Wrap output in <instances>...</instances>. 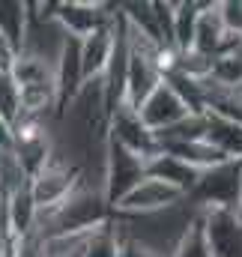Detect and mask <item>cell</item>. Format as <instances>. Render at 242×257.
Instances as JSON below:
<instances>
[{"mask_svg": "<svg viewBox=\"0 0 242 257\" xmlns=\"http://www.w3.org/2000/svg\"><path fill=\"white\" fill-rule=\"evenodd\" d=\"M0 117L9 123H12L21 117V102H18V84L12 81V75L9 72H0Z\"/></svg>", "mask_w": 242, "mask_h": 257, "instance_id": "obj_17", "label": "cell"}, {"mask_svg": "<svg viewBox=\"0 0 242 257\" xmlns=\"http://www.w3.org/2000/svg\"><path fill=\"white\" fill-rule=\"evenodd\" d=\"M242 200V159H224L197 174L188 203L197 209H236Z\"/></svg>", "mask_w": 242, "mask_h": 257, "instance_id": "obj_1", "label": "cell"}, {"mask_svg": "<svg viewBox=\"0 0 242 257\" xmlns=\"http://www.w3.org/2000/svg\"><path fill=\"white\" fill-rule=\"evenodd\" d=\"M218 15H221V24L230 36H242V0L218 3Z\"/></svg>", "mask_w": 242, "mask_h": 257, "instance_id": "obj_18", "label": "cell"}, {"mask_svg": "<svg viewBox=\"0 0 242 257\" xmlns=\"http://www.w3.org/2000/svg\"><path fill=\"white\" fill-rule=\"evenodd\" d=\"M180 200H185V197L177 189H171L153 177H144L123 200H117V206L111 212L114 215H153V212H165V209L177 206Z\"/></svg>", "mask_w": 242, "mask_h": 257, "instance_id": "obj_7", "label": "cell"}, {"mask_svg": "<svg viewBox=\"0 0 242 257\" xmlns=\"http://www.w3.org/2000/svg\"><path fill=\"white\" fill-rule=\"evenodd\" d=\"M203 120H206L203 141L212 150H218L224 159H242V123L218 117L212 111H203Z\"/></svg>", "mask_w": 242, "mask_h": 257, "instance_id": "obj_12", "label": "cell"}, {"mask_svg": "<svg viewBox=\"0 0 242 257\" xmlns=\"http://www.w3.org/2000/svg\"><path fill=\"white\" fill-rule=\"evenodd\" d=\"M171 257H212L209 254V245H206V236H203V224H200V212L188 221V227L182 230L180 242L174 245V254Z\"/></svg>", "mask_w": 242, "mask_h": 257, "instance_id": "obj_15", "label": "cell"}, {"mask_svg": "<svg viewBox=\"0 0 242 257\" xmlns=\"http://www.w3.org/2000/svg\"><path fill=\"white\" fill-rule=\"evenodd\" d=\"M24 27H27V3H21V0H0V33L15 48H21Z\"/></svg>", "mask_w": 242, "mask_h": 257, "instance_id": "obj_14", "label": "cell"}, {"mask_svg": "<svg viewBox=\"0 0 242 257\" xmlns=\"http://www.w3.org/2000/svg\"><path fill=\"white\" fill-rule=\"evenodd\" d=\"M200 224L212 257H242V221L233 209H200Z\"/></svg>", "mask_w": 242, "mask_h": 257, "instance_id": "obj_6", "label": "cell"}, {"mask_svg": "<svg viewBox=\"0 0 242 257\" xmlns=\"http://www.w3.org/2000/svg\"><path fill=\"white\" fill-rule=\"evenodd\" d=\"M15 57H18V48L0 33V72H9L12 69V63H15Z\"/></svg>", "mask_w": 242, "mask_h": 257, "instance_id": "obj_19", "label": "cell"}, {"mask_svg": "<svg viewBox=\"0 0 242 257\" xmlns=\"http://www.w3.org/2000/svg\"><path fill=\"white\" fill-rule=\"evenodd\" d=\"M233 212H236V218H239V221H242V200H239V206H236Z\"/></svg>", "mask_w": 242, "mask_h": 257, "instance_id": "obj_23", "label": "cell"}, {"mask_svg": "<svg viewBox=\"0 0 242 257\" xmlns=\"http://www.w3.org/2000/svg\"><path fill=\"white\" fill-rule=\"evenodd\" d=\"M117 3H87V0H69L54 3V21L63 27L66 36L84 39L99 27H108L114 21Z\"/></svg>", "mask_w": 242, "mask_h": 257, "instance_id": "obj_5", "label": "cell"}, {"mask_svg": "<svg viewBox=\"0 0 242 257\" xmlns=\"http://www.w3.org/2000/svg\"><path fill=\"white\" fill-rule=\"evenodd\" d=\"M105 141L120 144L123 150H129V153H135V156H141V159H150V156L159 153L156 135L144 126V120L138 117V111L129 108V105H117L114 114L108 117Z\"/></svg>", "mask_w": 242, "mask_h": 257, "instance_id": "obj_4", "label": "cell"}, {"mask_svg": "<svg viewBox=\"0 0 242 257\" xmlns=\"http://www.w3.org/2000/svg\"><path fill=\"white\" fill-rule=\"evenodd\" d=\"M188 114H191V108L182 102V96L168 84V81H162V84L144 99V105L138 108V117L144 120V126L150 128L153 135L171 128L174 123H180L182 117H188Z\"/></svg>", "mask_w": 242, "mask_h": 257, "instance_id": "obj_8", "label": "cell"}, {"mask_svg": "<svg viewBox=\"0 0 242 257\" xmlns=\"http://www.w3.org/2000/svg\"><path fill=\"white\" fill-rule=\"evenodd\" d=\"M144 177H147V159L123 150L120 144L105 141V150H102V180L99 183H102V194H105V200H108L111 209Z\"/></svg>", "mask_w": 242, "mask_h": 257, "instance_id": "obj_2", "label": "cell"}, {"mask_svg": "<svg viewBox=\"0 0 242 257\" xmlns=\"http://www.w3.org/2000/svg\"><path fill=\"white\" fill-rule=\"evenodd\" d=\"M9 147H12V128L0 117V150H9Z\"/></svg>", "mask_w": 242, "mask_h": 257, "instance_id": "obj_21", "label": "cell"}, {"mask_svg": "<svg viewBox=\"0 0 242 257\" xmlns=\"http://www.w3.org/2000/svg\"><path fill=\"white\" fill-rule=\"evenodd\" d=\"M117 12V9H114ZM111 48H114V21L108 27H99L93 30L90 36L78 39V51H81V72H84V81H93V78H102L108 57H111Z\"/></svg>", "mask_w": 242, "mask_h": 257, "instance_id": "obj_10", "label": "cell"}, {"mask_svg": "<svg viewBox=\"0 0 242 257\" xmlns=\"http://www.w3.org/2000/svg\"><path fill=\"white\" fill-rule=\"evenodd\" d=\"M197 12H200V3H194V0L174 3V48H177L180 54L182 51H191Z\"/></svg>", "mask_w": 242, "mask_h": 257, "instance_id": "obj_13", "label": "cell"}, {"mask_svg": "<svg viewBox=\"0 0 242 257\" xmlns=\"http://www.w3.org/2000/svg\"><path fill=\"white\" fill-rule=\"evenodd\" d=\"M197 174H200V171H194L191 165H185L182 159L171 156V153H165V150H159L156 156L147 159V177H153V180H159V183L177 189L182 197H188V192L194 189Z\"/></svg>", "mask_w": 242, "mask_h": 257, "instance_id": "obj_9", "label": "cell"}, {"mask_svg": "<svg viewBox=\"0 0 242 257\" xmlns=\"http://www.w3.org/2000/svg\"><path fill=\"white\" fill-rule=\"evenodd\" d=\"M9 251H12V242H3V239H0V257H6Z\"/></svg>", "mask_w": 242, "mask_h": 257, "instance_id": "obj_22", "label": "cell"}, {"mask_svg": "<svg viewBox=\"0 0 242 257\" xmlns=\"http://www.w3.org/2000/svg\"><path fill=\"white\" fill-rule=\"evenodd\" d=\"M84 171L78 165H72L69 159H63L60 153L54 150V156L48 159V165L30 177V197L36 203V212L57 206L60 200H66L69 194L75 192V186L81 183Z\"/></svg>", "mask_w": 242, "mask_h": 257, "instance_id": "obj_3", "label": "cell"}, {"mask_svg": "<svg viewBox=\"0 0 242 257\" xmlns=\"http://www.w3.org/2000/svg\"><path fill=\"white\" fill-rule=\"evenodd\" d=\"M81 257H120V239H117V230L111 221L102 224L99 230H93Z\"/></svg>", "mask_w": 242, "mask_h": 257, "instance_id": "obj_16", "label": "cell"}, {"mask_svg": "<svg viewBox=\"0 0 242 257\" xmlns=\"http://www.w3.org/2000/svg\"><path fill=\"white\" fill-rule=\"evenodd\" d=\"M227 39V30L221 24V15H218V3H200V12H197V21H194V42H191V51L197 54H206V57H218L221 45Z\"/></svg>", "mask_w": 242, "mask_h": 257, "instance_id": "obj_11", "label": "cell"}, {"mask_svg": "<svg viewBox=\"0 0 242 257\" xmlns=\"http://www.w3.org/2000/svg\"><path fill=\"white\" fill-rule=\"evenodd\" d=\"M120 239V236H117ZM120 257H159L153 254V251H147V248H141L138 242H132V239H120Z\"/></svg>", "mask_w": 242, "mask_h": 257, "instance_id": "obj_20", "label": "cell"}]
</instances>
